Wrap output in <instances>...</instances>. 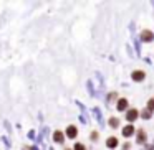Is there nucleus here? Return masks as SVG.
Listing matches in <instances>:
<instances>
[{
	"instance_id": "4",
	"label": "nucleus",
	"mask_w": 154,
	"mask_h": 150,
	"mask_svg": "<svg viewBox=\"0 0 154 150\" xmlns=\"http://www.w3.org/2000/svg\"><path fill=\"white\" fill-rule=\"evenodd\" d=\"M106 145L109 147V149H114V147L118 145V139L116 137H109V139L106 140Z\"/></svg>"
},
{
	"instance_id": "1",
	"label": "nucleus",
	"mask_w": 154,
	"mask_h": 150,
	"mask_svg": "<svg viewBox=\"0 0 154 150\" xmlns=\"http://www.w3.org/2000/svg\"><path fill=\"white\" fill-rule=\"evenodd\" d=\"M76 134H78V130H76V127H75V125H70L66 129V135L70 137V139H75V137H76Z\"/></svg>"
},
{
	"instance_id": "10",
	"label": "nucleus",
	"mask_w": 154,
	"mask_h": 150,
	"mask_svg": "<svg viewBox=\"0 0 154 150\" xmlns=\"http://www.w3.org/2000/svg\"><path fill=\"white\" fill-rule=\"evenodd\" d=\"M109 125L113 127V129H116V127L119 125V119H118V117H111V119H109Z\"/></svg>"
},
{
	"instance_id": "9",
	"label": "nucleus",
	"mask_w": 154,
	"mask_h": 150,
	"mask_svg": "<svg viewBox=\"0 0 154 150\" xmlns=\"http://www.w3.org/2000/svg\"><path fill=\"white\" fill-rule=\"evenodd\" d=\"M144 140H146V132H144V130H139V132H137V142L143 143Z\"/></svg>"
},
{
	"instance_id": "11",
	"label": "nucleus",
	"mask_w": 154,
	"mask_h": 150,
	"mask_svg": "<svg viewBox=\"0 0 154 150\" xmlns=\"http://www.w3.org/2000/svg\"><path fill=\"white\" fill-rule=\"evenodd\" d=\"M141 116H143V119H149V117H151V112H149V110H147V109H144Z\"/></svg>"
},
{
	"instance_id": "15",
	"label": "nucleus",
	"mask_w": 154,
	"mask_h": 150,
	"mask_svg": "<svg viewBox=\"0 0 154 150\" xmlns=\"http://www.w3.org/2000/svg\"><path fill=\"white\" fill-rule=\"evenodd\" d=\"M144 150H154V145H146V149Z\"/></svg>"
},
{
	"instance_id": "2",
	"label": "nucleus",
	"mask_w": 154,
	"mask_h": 150,
	"mask_svg": "<svg viewBox=\"0 0 154 150\" xmlns=\"http://www.w3.org/2000/svg\"><path fill=\"white\" fill-rule=\"evenodd\" d=\"M126 119L129 120V122H133V120H136V119H137V110H136V109H131L129 112L126 114Z\"/></svg>"
},
{
	"instance_id": "8",
	"label": "nucleus",
	"mask_w": 154,
	"mask_h": 150,
	"mask_svg": "<svg viewBox=\"0 0 154 150\" xmlns=\"http://www.w3.org/2000/svg\"><path fill=\"white\" fill-rule=\"evenodd\" d=\"M128 107V101L126 99H119V102H118V109L119 110H124Z\"/></svg>"
},
{
	"instance_id": "7",
	"label": "nucleus",
	"mask_w": 154,
	"mask_h": 150,
	"mask_svg": "<svg viewBox=\"0 0 154 150\" xmlns=\"http://www.w3.org/2000/svg\"><path fill=\"white\" fill-rule=\"evenodd\" d=\"M53 139H55V142H58V143L63 142V134H61L60 130H57V132L53 134Z\"/></svg>"
},
{
	"instance_id": "3",
	"label": "nucleus",
	"mask_w": 154,
	"mask_h": 150,
	"mask_svg": "<svg viewBox=\"0 0 154 150\" xmlns=\"http://www.w3.org/2000/svg\"><path fill=\"white\" fill-rule=\"evenodd\" d=\"M143 79H144L143 71H134L133 73V81H137V83H139V81H143Z\"/></svg>"
},
{
	"instance_id": "16",
	"label": "nucleus",
	"mask_w": 154,
	"mask_h": 150,
	"mask_svg": "<svg viewBox=\"0 0 154 150\" xmlns=\"http://www.w3.org/2000/svg\"><path fill=\"white\" fill-rule=\"evenodd\" d=\"M66 150H68V149H66Z\"/></svg>"
},
{
	"instance_id": "14",
	"label": "nucleus",
	"mask_w": 154,
	"mask_h": 150,
	"mask_svg": "<svg viewBox=\"0 0 154 150\" xmlns=\"http://www.w3.org/2000/svg\"><path fill=\"white\" fill-rule=\"evenodd\" d=\"M91 139L96 140V139H98V132H91Z\"/></svg>"
},
{
	"instance_id": "5",
	"label": "nucleus",
	"mask_w": 154,
	"mask_h": 150,
	"mask_svg": "<svg viewBox=\"0 0 154 150\" xmlns=\"http://www.w3.org/2000/svg\"><path fill=\"white\" fill-rule=\"evenodd\" d=\"M133 132H134V127H133V125H126V127L123 129V135H124V137L133 135Z\"/></svg>"
},
{
	"instance_id": "6",
	"label": "nucleus",
	"mask_w": 154,
	"mask_h": 150,
	"mask_svg": "<svg viewBox=\"0 0 154 150\" xmlns=\"http://www.w3.org/2000/svg\"><path fill=\"white\" fill-rule=\"evenodd\" d=\"M141 38H143V41H151L154 38V35L151 33V31H143V35H141Z\"/></svg>"
},
{
	"instance_id": "13",
	"label": "nucleus",
	"mask_w": 154,
	"mask_h": 150,
	"mask_svg": "<svg viewBox=\"0 0 154 150\" xmlns=\"http://www.w3.org/2000/svg\"><path fill=\"white\" fill-rule=\"evenodd\" d=\"M75 150H86L83 143H75Z\"/></svg>"
},
{
	"instance_id": "12",
	"label": "nucleus",
	"mask_w": 154,
	"mask_h": 150,
	"mask_svg": "<svg viewBox=\"0 0 154 150\" xmlns=\"http://www.w3.org/2000/svg\"><path fill=\"white\" fill-rule=\"evenodd\" d=\"M147 110H149V112H151V110H154V99L149 101V104H147Z\"/></svg>"
}]
</instances>
